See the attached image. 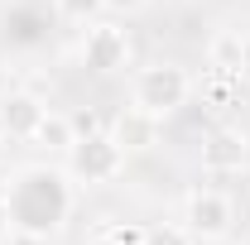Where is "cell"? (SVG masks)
<instances>
[{
	"label": "cell",
	"instance_id": "6da1fadb",
	"mask_svg": "<svg viewBox=\"0 0 250 245\" xmlns=\"http://www.w3.org/2000/svg\"><path fill=\"white\" fill-rule=\"evenodd\" d=\"M72 178L62 168H48V163H29L20 168L10 187H5V202H10V216L15 226L24 231H39V236H58L62 221L72 216Z\"/></svg>",
	"mask_w": 250,
	"mask_h": 245
},
{
	"label": "cell",
	"instance_id": "7a4b0ae2",
	"mask_svg": "<svg viewBox=\"0 0 250 245\" xmlns=\"http://www.w3.org/2000/svg\"><path fill=\"white\" fill-rule=\"evenodd\" d=\"M192 96H197V77L188 72L183 62H149V67H140L130 77V106L149 111L159 121L178 116Z\"/></svg>",
	"mask_w": 250,
	"mask_h": 245
},
{
	"label": "cell",
	"instance_id": "3957f363",
	"mask_svg": "<svg viewBox=\"0 0 250 245\" xmlns=\"http://www.w3.org/2000/svg\"><path fill=\"white\" fill-rule=\"evenodd\" d=\"M77 58H82V67L96 72V77H116V72H125V67L135 62V39H130V29H125L116 15H101V20H92V24L82 29Z\"/></svg>",
	"mask_w": 250,
	"mask_h": 245
},
{
	"label": "cell",
	"instance_id": "277c9868",
	"mask_svg": "<svg viewBox=\"0 0 250 245\" xmlns=\"http://www.w3.org/2000/svg\"><path fill=\"white\" fill-rule=\"evenodd\" d=\"M125 159H130V154H125L106 130H96V135H82L72 149L62 154V173L77 187H106V183H116L125 173Z\"/></svg>",
	"mask_w": 250,
	"mask_h": 245
},
{
	"label": "cell",
	"instance_id": "5b68a950",
	"mask_svg": "<svg viewBox=\"0 0 250 245\" xmlns=\"http://www.w3.org/2000/svg\"><path fill=\"white\" fill-rule=\"evenodd\" d=\"M183 226L197 245L231 236L236 231V197L221 192V187H192L183 197Z\"/></svg>",
	"mask_w": 250,
	"mask_h": 245
},
{
	"label": "cell",
	"instance_id": "8992f818",
	"mask_svg": "<svg viewBox=\"0 0 250 245\" xmlns=\"http://www.w3.org/2000/svg\"><path fill=\"white\" fill-rule=\"evenodd\" d=\"M197 163H202L207 178H231V173H241V168L250 163V135H246V125H217V130L202 140Z\"/></svg>",
	"mask_w": 250,
	"mask_h": 245
},
{
	"label": "cell",
	"instance_id": "52a82bcc",
	"mask_svg": "<svg viewBox=\"0 0 250 245\" xmlns=\"http://www.w3.org/2000/svg\"><path fill=\"white\" fill-rule=\"evenodd\" d=\"M106 135L121 144L125 154H149L159 149V140H164V121L149 116V111H140V106H121L111 125H106Z\"/></svg>",
	"mask_w": 250,
	"mask_h": 245
},
{
	"label": "cell",
	"instance_id": "ba28073f",
	"mask_svg": "<svg viewBox=\"0 0 250 245\" xmlns=\"http://www.w3.org/2000/svg\"><path fill=\"white\" fill-rule=\"evenodd\" d=\"M43 111H48V106H43V96H39V92H24V87L5 92V96H0V135L29 144L34 125L43 121Z\"/></svg>",
	"mask_w": 250,
	"mask_h": 245
},
{
	"label": "cell",
	"instance_id": "9c48e42d",
	"mask_svg": "<svg viewBox=\"0 0 250 245\" xmlns=\"http://www.w3.org/2000/svg\"><path fill=\"white\" fill-rule=\"evenodd\" d=\"M29 144L34 149H43V154H67L72 144H77V125H72V111H43V121L34 125V135H29Z\"/></svg>",
	"mask_w": 250,
	"mask_h": 245
},
{
	"label": "cell",
	"instance_id": "30bf717a",
	"mask_svg": "<svg viewBox=\"0 0 250 245\" xmlns=\"http://www.w3.org/2000/svg\"><path fill=\"white\" fill-rule=\"evenodd\" d=\"M207 67L241 77V29H217L207 39Z\"/></svg>",
	"mask_w": 250,
	"mask_h": 245
},
{
	"label": "cell",
	"instance_id": "8fae6325",
	"mask_svg": "<svg viewBox=\"0 0 250 245\" xmlns=\"http://www.w3.org/2000/svg\"><path fill=\"white\" fill-rule=\"evenodd\" d=\"M53 15H58L62 24H82V29H87L106 10H101V0H53Z\"/></svg>",
	"mask_w": 250,
	"mask_h": 245
},
{
	"label": "cell",
	"instance_id": "7c38bea8",
	"mask_svg": "<svg viewBox=\"0 0 250 245\" xmlns=\"http://www.w3.org/2000/svg\"><path fill=\"white\" fill-rule=\"evenodd\" d=\"M96 245H145V226L140 221H106L96 231Z\"/></svg>",
	"mask_w": 250,
	"mask_h": 245
},
{
	"label": "cell",
	"instance_id": "4fadbf2b",
	"mask_svg": "<svg viewBox=\"0 0 250 245\" xmlns=\"http://www.w3.org/2000/svg\"><path fill=\"white\" fill-rule=\"evenodd\" d=\"M145 245H197L188 236L183 221H164V226H145Z\"/></svg>",
	"mask_w": 250,
	"mask_h": 245
},
{
	"label": "cell",
	"instance_id": "5bb4252c",
	"mask_svg": "<svg viewBox=\"0 0 250 245\" xmlns=\"http://www.w3.org/2000/svg\"><path fill=\"white\" fill-rule=\"evenodd\" d=\"M0 245H53V236H39L24 226H10V236H0Z\"/></svg>",
	"mask_w": 250,
	"mask_h": 245
},
{
	"label": "cell",
	"instance_id": "9a60e30c",
	"mask_svg": "<svg viewBox=\"0 0 250 245\" xmlns=\"http://www.w3.org/2000/svg\"><path fill=\"white\" fill-rule=\"evenodd\" d=\"M101 10H106V15H116V20H130V15L149 10V0H101Z\"/></svg>",
	"mask_w": 250,
	"mask_h": 245
},
{
	"label": "cell",
	"instance_id": "2e32d148",
	"mask_svg": "<svg viewBox=\"0 0 250 245\" xmlns=\"http://www.w3.org/2000/svg\"><path fill=\"white\" fill-rule=\"evenodd\" d=\"M72 125H77V140H82V135H96V130H106L96 111H72Z\"/></svg>",
	"mask_w": 250,
	"mask_h": 245
},
{
	"label": "cell",
	"instance_id": "e0dca14e",
	"mask_svg": "<svg viewBox=\"0 0 250 245\" xmlns=\"http://www.w3.org/2000/svg\"><path fill=\"white\" fill-rule=\"evenodd\" d=\"M241 77L250 82V34H241Z\"/></svg>",
	"mask_w": 250,
	"mask_h": 245
},
{
	"label": "cell",
	"instance_id": "ac0fdd59",
	"mask_svg": "<svg viewBox=\"0 0 250 245\" xmlns=\"http://www.w3.org/2000/svg\"><path fill=\"white\" fill-rule=\"evenodd\" d=\"M10 226H15V216H10V202H5V192H0V236H10Z\"/></svg>",
	"mask_w": 250,
	"mask_h": 245
},
{
	"label": "cell",
	"instance_id": "d6986e66",
	"mask_svg": "<svg viewBox=\"0 0 250 245\" xmlns=\"http://www.w3.org/2000/svg\"><path fill=\"white\" fill-rule=\"evenodd\" d=\"M202 245H246V241H241V236L231 231V236H221V241H202Z\"/></svg>",
	"mask_w": 250,
	"mask_h": 245
},
{
	"label": "cell",
	"instance_id": "ffe728a7",
	"mask_svg": "<svg viewBox=\"0 0 250 245\" xmlns=\"http://www.w3.org/2000/svg\"><path fill=\"white\" fill-rule=\"evenodd\" d=\"M5 144H10V140H5V135H0V159H5Z\"/></svg>",
	"mask_w": 250,
	"mask_h": 245
}]
</instances>
